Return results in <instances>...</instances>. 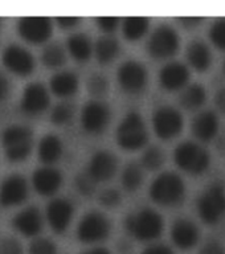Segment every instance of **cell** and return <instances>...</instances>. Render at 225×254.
<instances>
[{"instance_id": "cell-1", "label": "cell", "mask_w": 225, "mask_h": 254, "mask_svg": "<svg viewBox=\"0 0 225 254\" xmlns=\"http://www.w3.org/2000/svg\"><path fill=\"white\" fill-rule=\"evenodd\" d=\"M164 221L160 213L151 208L127 214L125 218V229L131 237L139 241H152L162 234Z\"/></svg>"}, {"instance_id": "cell-2", "label": "cell", "mask_w": 225, "mask_h": 254, "mask_svg": "<svg viewBox=\"0 0 225 254\" xmlns=\"http://www.w3.org/2000/svg\"><path fill=\"white\" fill-rule=\"evenodd\" d=\"M150 198L158 205L176 206L184 200L186 184L175 172H162L154 179L149 190Z\"/></svg>"}, {"instance_id": "cell-3", "label": "cell", "mask_w": 225, "mask_h": 254, "mask_svg": "<svg viewBox=\"0 0 225 254\" xmlns=\"http://www.w3.org/2000/svg\"><path fill=\"white\" fill-rule=\"evenodd\" d=\"M115 140L117 144L125 151H137L146 146L149 131L142 115L137 111L127 113L117 127Z\"/></svg>"}, {"instance_id": "cell-4", "label": "cell", "mask_w": 225, "mask_h": 254, "mask_svg": "<svg viewBox=\"0 0 225 254\" xmlns=\"http://www.w3.org/2000/svg\"><path fill=\"white\" fill-rule=\"evenodd\" d=\"M174 160L182 171L190 175L204 174L211 163V156L199 143L182 142L174 151Z\"/></svg>"}, {"instance_id": "cell-5", "label": "cell", "mask_w": 225, "mask_h": 254, "mask_svg": "<svg viewBox=\"0 0 225 254\" xmlns=\"http://www.w3.org/2000/svg\"><path fill=\"white\" fill-rule=\"evenodd\" d=\"M198 213L207 225H216L225 214V187L215 183L198 198Z\"/></svg>"}, {"instance_id": "cell-6", "label": "cell", "mask_w": 225, "mask_h": 254, "mask_svg": "<svg viewBox=\"0 0 225 254\" xmlns=\"http://www.w3.org/2000/svg\"><path fill=\"white\" fill-rule=\"evenodd\" d=\"M179 40L178 32L168 24H162L151 32L147 40L146 49L151 57L156 60L170 59L178 52Z\"/></svg>"}, {"instance_id": "cell-7", "label": "cell", "mask_w": 225, "mask_h": 254, "mask_svg": "<svg viewBox=\"0 0 225 254\" xmlns=\"http://www.w3.org/2000/svg\"><path fill=\"white\" fill-rule=\"evenodd\" d=\"M110 230V220L101 212L91 210L81 218L77 226V238L83 244H95L109 237Z\"/></svg>"}, {"instance_id": "cell-8", "label": "cell", "mask_w": 225, "mask_h": 254, "mask_svg": "<svg viewBox=\"0 0 225 254\" xmlns=\"http://www.w3.org/2000/svg\"><path fill=\"white\" fill-rule=\"evenodd\" d=\"M183 125L182 113L172 106H159L152 114V128L162 140L176 138L182 132Z\"/></svg>"}, {"instance_id": "cell-9", "label": "cell", "mask_w": 225, "mask_h": 254, "mask_svg": "<svg viewBox=\"0 0 225 254\" xmlns=\"http://www.w3.org/2000/svg\"><path fill=\"white\" fill-rule=\"evenodd\" d=\"M111 118L109 105L98 99H91L83 105L81 111V125L89 134H101L105 131Z\"/></svg>"}, {"instance_id": "cell-10", "label": "cell", "mask_w": 225, "mask_h": 254, "mask_svg": "<svg viewBox=\"0 0 225 254\" xmlns=\"http://www.w3.org/2000/svg\"><path fill=\"white\" fill-rule=\"evenodd\" d=\"M119 86L127 94H139L146 89L147 70L142 64L134 60L126 61L117 71Z\"/></svg>"}, {"instance_id": "cell-11", "label": "cell", "mask_w": 225, "mask_h": 254, "mask_svg": "<svg viewBox=\"0 0 225 254\" xmlns=\"http://www.w3.org/2000/svg\"><path fill=\"white\" fill-rule=\"evenodd\" d=\"M17 32L28 43H45L52 35L51 19L44 16L21 17L17 23Z\"/></svg>"}, {"instance_id": "cell-12", "label": "cell", "mask_w": 225, "mask_h": 254, "mask_svg": "<svg viewBox=\"0 0 225 254\" xmlns=\"http://www.w3.org/2000/svg\"><path fill=\"white\" fill-rule=\"evenodd\" d=\"M118 170V159L113 152L106 150L97 151L91 156L86 172L95 182H107L110 180Z\"/></svg>"}, {"instance_id": "cell-13", "label": "cell", "mask_w": 225, "mask_h": 254, "mask_svg": "<svg viewBox=\"0 0 225 254\" xmlns=\"http://www.w3.org/2000/svg\"><path fill=\"white\" fill-rule=\"evenodd\" d=\"M1 60L9 70L19 75L31 74L35 67V60L31 53L16 44H11L4 49Z\"/></svg>"}, {"instance_id": "cell-14", "label": "cell", "mask_w": 225, "mask_h": 254, "mask_svg": "<svg viewBox=\"0 0 225 254\" xmlns=\"http://www.w3.org/2000/svg\"><path fill=\"white\" fill-rule=\"evenodd\" d=\"M49 102L51 99L47 87L40 82H31L28 83L23 91L21 110L29 115L40 114L47 110Z\"/></svg>"}, {"instance_id": "cell-15", "label": "cell", "mask_w": 225, "mask_h": 254, "mask_svg": "<svg viewBox=\"0 0 225 254\" xmlns=\"http://www.w3.org/2000/svg\"><path fill=\"white\" fill-rule=\"evenodd\" d=\"M28 197L27 180L21 175L13 174L4 179L0 188V204L12 206L21 204Z\"/></svg>"}, {"instance_id": "cell-16", "label": "cell", "mask_w": 225, "mask_h": 254, "mask_svg": "<svg viewBox=\"0 0 225 254\" xmlns=\"http://www.w3.org/2000/svg\"><path fill=\"white\" fill-rule=\"evenodd\" d=\"M73 205L67 198H55L47 205V218L56 233H64L73 217Z\"/></svg>"}, {"instance_id": "cell-17", "label": "cell", "mask_w": 225, "mask_h": 254, "mask_svg": "<svg viewBox=\"0 0 225 254\" xmlns=\"http://www.w3.org/2000/svg\"><path fill=\"white\" fill-rule=\"evenodd\" d=\"M190 70L182 63H170L159 71V83L168 91L183 90L188 85Z\"/></svg>"}, {"instance_id": "cell-18", "label": "cell", "mask_w": 225, "mask_h": 254, "mask_svg": "<svg viewBox=\"0 0 225 254\" xmlns=\"http://www.w3.org/2000/svg\"><path fill=\"white\" fill-rule=\"evenodd\" d=\"M200 232L198 225L188 218H178L171 226V240L179 249H192L199 242Z\"/></svg>"}, {"instance_id": "cell-19", "label": "cell", "mask_w": 225, "mask_h": 254, "mask_svg": "<svg viewBox=\"0 0 225 254\" xmlns=\"http://www.w3.org/2000/svg\"><path fill=\"white\" fill-rule=\"evenodd\" d=\"M12 225L19 233L25 237H33L40 233L43 228V220L40 210L36 206H28L24 210L13 216Z\"/></svg>"}, {"instance_id": "cell-20", "label": "cell", "mask_w": 225, "mask_h": 254, "mask_svg": "<svg viewBox=\"0 0 225 254\" xmlns=\"http://www.w3.org/2000/svg\"><path fill=\"white\" fill-rule=\"evenodd\" d=\"M32 182H33V187L37 190V193L43 194V196H51V194L56 193L61 187L63 176L55 168L44 167V168H37L33 172Z\"/></svg>"}, {"instance_id": "cell-21", "label": "cell", "mask_w": 225, "mask_h": 254, "mask_svg": "<svg viewBox=\"0 0 225 254\" xmlns=\"http://www.w3.org/2000/svg\"><path fill=\"white\" fill-rule=\"evenodd\" d=\"M195 138L202 142H210L218 135L219 118L216 113L211 110L202 111L195 117L194 122L191 125Z\"/></svg>"}, {"instance_id": "cell-22", "label": "cell", "mask_w": 225, "mask_h": 254, "mask_svg": "<svg viewBox=\"0 0 225 254\" xmlns=\"http://www.w3.org/2000/svg\"><path fill=\"white\" fill-rule=\"evenodd\" d=\"M187 60L195 70L206 71L212 63V53L204 41L194 40L187 47Z\"/></svg>"}, {"instance_id": "cell-23", "label": "cell", "mask_w": 225, "mask_h": 254, "mask_svg": "<svg viewBox=\"0 0 225 254\" xmlns=\"http://www.w3.org/2000/svg\"><path fill=\"white\" fill-rule=\"evenodd\" d=\"M49 86L59 97H71L78 89V78L72 71H60L52 77Z\"/></svg>"}, {"instance_id": "cell-24", "label": "cell", "mask_w": 225, "mask_h": 254, "mask_svg": "<svg viewBox=\"0 0 225 254\" xmlns=\"http://www.w3.org/2000/svg\"><path fill=\"white\" fill-rule=\"evenodd\" d=\"M207 90L202 83H190L182 90L179 102L186 110H198L206 103Z\"/></svg>"}, {"instance_id": "cell-25", "label": "cell", "mask_w": 225, "mask_h": 254, "mask_svg": "<svg viewBox=\"0 0 225 254\" xmlns=\"http://www.w3.org/2000/svg\"><path fill=\"white\" fill-rule=\"evenodd\" d=\"M63 155V143L57 135H44L39 143V158L45 164L57 162Z\"/></svg>"}, {"instance_id": "cell-26", "label": "cell", "mask_w": 225, "mask_h": 254, "mask_svg": "<svg viewBox=\"0 0 225 254\" xmlns=\"http://www.w3.org/2000/svg\"><path fill=\"white\" fill-rule=\"evenodd\" d=\"M67 45L72 57L81 63L87 61L93 53V45H91L90 39L83 33H75V35L69 36Z\"/></svg>"}, {"instance_id": "cell-27", "label": "cell", "mask_w": 225, "mask_h": 254, "mask_svg": "<svg viewBox=\"0 0 225 254\" xmlns=\"http://www.w3.org/2000/svg\"><path fill=\"white\" fill-rule=\"evenodd\" d=\"M95 57L99 64H110L119 53V43L114 36H101L94 45Z\"/></svg>"}, {"instance_id": "cell-28", "label": "cell", "mask_w": 225, "mask_h": 254, "mask_svg": "<svg viewBox=\"0 0 225 254\" xmlns=\"http://www.w3.org/2000/svg\"><path fill=\"white\" fill-rule=\"evenodd\" d=\"M150 27V21L143 16H130L123 20L122 32L125 39L129 41H137L146 35Z\"/></svg>"}, {"instance_id": "cell-29", "label": "cell", "mask_w": 225, "mask_h": 254, "mask_svg": "<svg viewBox=\"0 0 225 254\" xmlns=\"http://www.w3.org/2000/svg\"><path fill=\"white\" fill-rule=\"evenodd\" d=\"M143 179H145L143 167L138 163L131 162L123 168L121 182H122V186L125 190H129V192H135L142 186Z\"/></svg>"}, {"instance_id": "cell-30", "label": "cell", "mask_w": 225, "mask_h": 254, "mask_svg": "<svg viewBox=\"0 0 225 254\" xmlns=\"http://www.w3.org/2000/svg\"><path fill=\"white\" fill-rule=\"evenodd\" d=\"M32 140V131L29 127L19 126V125H13V126L7 127L1 134V143H3L4 148H9L20 143L31 142Z\"/></svg>"}, {"instance_id": "cell-31", "label": "cell", "mask_w": 225, "mask_h": 254, "mask_svg": "<svg viewBox=\"0 0 225 254\" xmlns=\"http://www.w3.org/2000/svg\"><path fill=\"white\" fill-rule=\"evenodd\" d=\"M41 61L47 67H60L67 61L63 47L57 43L48 44L41 53Z\"/></svg>"}, {"instance_id": "cell-32", "label": "cell", "mask_w": 225, "mask_h": 254, "mask_svg": "<svg viewBox=\"0 0 225 254\" xmlns=\"http://www.w3.org/2000/svg\"><path fill=\"white\" fill-rule=\"evenodd\" d=\"M166 155L158 146L147 147L142 155V167L149 171H158L164 164Z\"/></svg>"}, {"instance_id": "cell-33", "label": "cell", "mask_w": 225, "mask_h": 254, "mask_svg": "<svg viewBox=\"0 0 225 254\" xmlns=\"http://www.w3.org/2000/svg\"><path fill=\"white\" fill-rule=\"evenodd\" d=\"M75 114V107L69 102H60L57 103L51 111V121L57 126L67 125L71 122Z\"/></svg>"}, {"instance_id": "cell-34", "label": "cell", "mask_w": 225, "mask_h": 254, "mask_svg": "<svg viewBox=\"0 0 225 254\" xmlns=\"http://www.w3.org/2000/svg\"><path fill=\"white\" fill-rule=\"evenodd\" d=\"M87 91L94 97H103L109 91V79L103 74L94 73L87 78L86 82Z\"/></svg>"}, {"instance_id": "cell-35", "label": "cell", "mask_w": 225, "mask_h": 254, "mask_svg": "<svg viewBox=\"0 0 225 254\" xmlns=\"http://www.w3.org/2000/svg\"><path fill=\"white\" fill-rule=\"evenodd\" d=\"M75 183L78 192L83 196H91L95 192V188H97V184H98L90 175L87 174L86 171L77 175L75 179Z\"/></svg>"}, {"instance_id": "cell-36", "label": "cell", "mask_w": 225, "mask_h": 254, "mask_svg": "<svg viewBox=\"0 0 225 254\" xmlns=\"http://www.w3.org/2000/svg\"><path fill=\"white\" fill-rule=\"evenodd\" d=\"M210 39L215 47L225 51V19H218L211 25Z\"/></svg>"}, {"instance_id": "cell-37", "label": "cell", "mask_w": 225, "mask_h": 254, "mask_svg": "<svg viewBox=\"0 0 225 254\" xmlns=\"http://www.w3.org/2000/svg\"><path fill=\"white\" fill-rule=\"evenodd\" d=\"M32 150V140L31 142L20 143L13 147L5 148V156L8 160L11 162H21L24 159L27 158L28 155L31 154Z\"/></svg>"}, {"instance_id": "cell-38", "label": "cell", "mask_w": 225, "mask_h": 254, "mask_svg": "<svg viewBox=\"0 0 225 254\" xmlns=\"http://www.w3.org/2000/svg\"><path fill=\"white\" fill-rule=\"evenodd\" d=\"M29 254H56L55 242L48 240V238H36L35 241L31 242Z\"/></svg>"}, {"instance_id": "cell-39", "label": "cell", "mask_w": 225, "mask_h": 254, "mask_svg": "<svg viewBox=\"0 0 225 254\" xmlns=\"http://www.w3.org/2000/svg\"><path fill=\"white\" fill-rule=\"evenodd\" d=\"M121 200H122L121 192L114 190V188H109V190H102L101 194H99V202H101V205L106 206V208H114V206L119 205Z\"/></svg>"}, {"instance_id": "cell-40", "label": "cell", "mask_w": 225, "mask_h": 254, "mask_svg": "<svg viewBox=\"0 0 225 254\" xmlns=\"http://www.w3.org/2000/svg\"><path fill=\"white\" fill-rule=\"evenodd\" d=\"M0 254H23V246L13 237L3 238L0 241Z\"/></svg>"}, {"instance_id": "cell-41", "label": "cell", "mask_w": 225, "mask_h": 254, "mask_svg": "<svg viewBox=\"0 0 225 254\" xmlns=\"http://www.w3.org/2000/svg\"><path fill=\"white\" fill-rule=\"evenodd\" d=\"M95 24L98 25L99 29L105 32L106 35H111L119 25V19L114 16H101L95 19Z\"/></svg>"}, {"instance_id": "cell-42", "label": "cell", "mask_w": 225, "mask_h": 254, "mask_svg": "<svg viewBox=\"0 0 225 254\" xmlns=\"http://www.w3.org/2000/svg\"><path fill=\"white\" fill-rule=\"evenodd\" d=\"M199 254H225V249L219 241H208L202 246Z\"/></svg>"}, {"instance_id": "cell-43", "label": "cell", "mask_w": 225, "mask_h": 254, "mask_svg": "<svg viewBox=\"0 0 225 254\" xmlns=\"http://www.w3.org/2000/svg\"><path fill=\"white\" fill-rule=\"evenodd\" d=\"M142 254H174V250L164 244H152L145 248Z\"/></svg>"}, {"instance_id": "cell-44", "label": "cell", "mask_w": 225, "mask_h": 254, "mask_svg": "<svg viewBox=\"0 0 225 254\" xmlns=\"http://www.w3.org/2000/svg\"><path fill=\"white\" fill-rule=\"evenodd\" d=\"M57 24H59L61 28H73L75 27L77 24L79 23V17H75V16H61V17H57Z\"/></svg>"}, {"instance_id": "cell-45", "label": "cell", "mask_w": 225, "mask_h": 254, "mask_svg": "<svg viewBox=\"0 0 225 254\" xmlns=\"http://www.w3.org/2000/svg\"><path fill=\"white\" fill-rule=\"evenodd\" d=\"M9 89H11V86H9V81H8V78L5 77V74L0 71V101H3L4 98H7L8 93H9Z\"/></svg>"}, {"instance_id": "cell-46", "label": "cell", "mask_w": 225, "mask_h": 254, "mask_svg": "<svg viewBox=\"0 0 225 254\" xmlns=\"http://www.w3.org/2000/svg\"><path fill=\"white\" fill-rule=\"evenodd\" d=\"M215 105L219 110L225 114V87H222L215 94Z\"/></svg>"}, {"instance_id": "cell-47", "label": "cell", "mask_w": 225, "mask_h": 254, "mask_svg": "<svg viewBox=\"0 0 225 254\" xmlns=\"http://www.w3.org/2000/svg\"><path fill=\"white\" fill-rule=\"evenodd\" d=\"M180 24L186 28H195L203 21V17H180Z\"/></svg>"}, {"instance_id": "cell-48", "label": "cell", "mask_w": 225, "mask_h": 254, "mask_svg": "<svg viewBox=\"0 0 225 254\" xmlns=\"http://www.w3.org/2000/svg\"><path fill=\"white\" fill-rule=\"evenodd\" d=\"M81 254H111L110 252L105 248H93V249H89L86 252H83Z\"/></svg>"}, {"instance_id": "cell-49", "label": "cell", "mask_w": 225, "mask_h": 254, "mask_svg": "<svg viewBox=\"0 0 225 254\" xmlns=\"http://www.w3.org/2000/svg\"><path fill=\"white\" fill-rule=\"evenodd\" d=\"M223 73H224V74H225V61H224V63H223Z\"/></svg>"}, {"instance_id": "cell-50", "label": "cell", "mask_w": 225, "mask_h": 254, "mask_svg": "<svg viewBox=\"0 0 225 254\" xmlns=\"http://www.w3.org/2000/svg\"><path fill=\"white\" fill-rule=\"evenodd\" d=\"M0 25H1V20H0Z\"/></svg>"}]
</instances>
